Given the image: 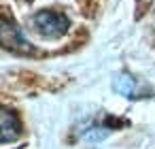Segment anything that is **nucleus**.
Listing matches in <instances>:
<instances>
[{"label":"nucleus","instance_id":"nucleus-2","mask_svg":"<svg viewBox=\"0 0 155 149\" xmlns=\"http://www.w3.org/2000/svg\"><path fill=\"white\" fill-rule=\"evenodd\" d=\"M32 24H34V28H36L38 34L49 36V39L62 36L68 30V26H70L68 17L64 13H55V11H38L32 17Z\"/></svg>","mask_w":155,"mask_h":149},{"label":"nucleus","instance_id":"nucleus-4","mask_svg":"<svg viewBox=\"0 0 155 149\" xmlns=\"http://www.w3.org/2000/svg\"><path fill=\"white\" fill-rule=\"evenodd\" d=\"M115 90L121 92V94H125V96H134L136 94V81L130 79V77H125V75H121L115 81Z\"/></svg>","mask_w":155,"mask_h":149},{"label":"nucleus","instance_id":"nucleus-1","mask_svg":"<svg viewBox=\"0 0 155 149\" xmlns=\"http://www.w3.org/2000/svg\"><path fill=\"white\" fill-rule=\"evenodd\" d=\"M0 47L17 51V53H30L32 51V45L24 39L17 24L5 13H0Z\"/></svg>","mask_w":155,"mask_h":149},{"label":"nucleus","instance_id":"nucleus-3","mask_svg":"<svg viewBox=\"0 0 155 149\" xmlns=\"http://www.w3.org/2000/svg\"><path fill=\"white\" fill-rule=\"evenodd\" d=\"M19 136H21L19 117L11 109L0 107V143H13Z\"/></svg>","mask_w":155,"mask_h":149}]
</instances>
